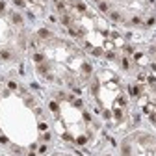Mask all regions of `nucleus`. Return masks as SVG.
<instances>
[{
  "label": "nucleus",
  "instance_id": "f257e3e1",
  "mask_svg": "<svg viewBox=\"0 0 156 156\" xmlns=\"http://www.w3.org/2000/svg\"><path fill=\"white\" fill-rule=\"evenodd\" d=\"M50 130L45 112L23 86L8 82L0 91V132L9 156H39L43 138ZM45 149V147H43Z\"/></svg>",
  "mask_w": 156,
  "mask_h": 156
},
{
  "label": "nucleus",
  "instance_id": "20e7f679",
  "mask_svg": "<svg viewBox=\"0 0 156 156\" xmlns=\"http://www.w3.org/2000/svg\"><path fill=\"white\" fill-rule=\"evenodd\" d=\"M117 156H156V132L134 128L119 140Z\"/></svg>",
  "mask_w": 156,
  "mask_h": 156
},
{
  "label": "nucleus",
  "instance_id": "f03ea898",
  "mask_svg": "<svg viewBox=\"0 0 156 156\" xmlns=\"http://www.w3.org/2000/svg\"><path fill=\"white\" fill-rule=\"evenodd\" d=\"M32 58L37 74L52 86L78 91L91 80L93 67L87 54L76 43L50 32H37L30 37Z\"/></svg>",
  "mask_w": 156,
  "mask_h": 156
},
{
  "label": "nucleus",
  "instance_id": "423d86ee",
  "mask_svg": "<svg viewBox=\"0 0 156 156\" xmlns=\"http://www.w3.org/2000/svg\"><path fill=\"white\" fill-rule=\"evenodd\" d=\"M39 156H82V154H78L74 151H67V149H54V151H47Z\"/></svg>",
  "mask_w": 156,
  "mask_h": 156
},
{
  "label": "nucleus",
  "instance_id": "7ed1b4c3",
  "mask_svg": "<svg viewBox=\"0 0 156 156\" xmlns=\"http://www.w3.org/2000/svg\"><path fill=\"white\" fill-rule=\"evenodd\" d=\"M106 21L128 30L156 26V0H89Z\"/></svg>",
  "mask_w": 156,
  "mask_h": 156
},
{
  "label": "nucleus",
  "instance_id": "39448f33",
  "mask_svg": "<svg viewBox=\"0 0 156 156\" xmlns=\"http://www.w3.org/2000/svg\"><path fill=\"white\" fill-rule=\"evenodd\" d=\"M0 28H4L11 34H17V35H28L21 15L6 0H0Z\"/></svg>",
  "mask_w": 156,
  "mask_h": 156
}]
</instances>
